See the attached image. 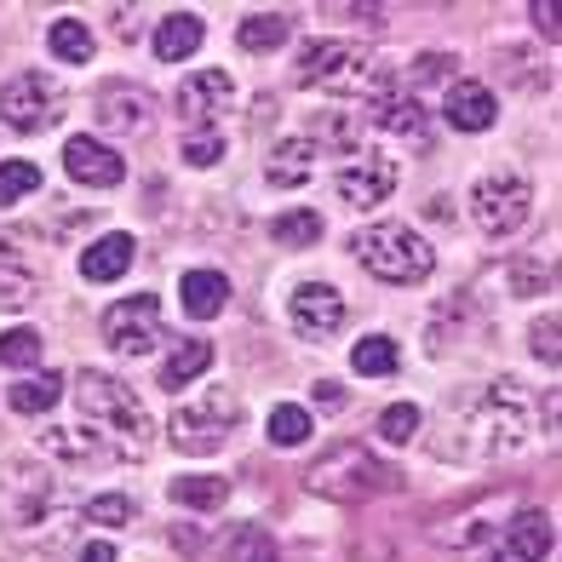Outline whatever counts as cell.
Returning a JSON list of instances; mask_svg holds the SVG:
<instances>
[{"label":"cell","mask_w":562,"mask_h":562,"mask_svg":"<svg viewBox=\"0 0 562 562\" xmlns=\"http://www.w3.org/2000/svg\"><path fill=\"white\" fill-rule=\"evenodd\" d=\"M311 430H316V419L304 414V407H293V402L270 407V442L276 448H304V442H311Z\"/></svg>","instance_id":"29"},{"label":"cell","mask_w":562,"mask_h":562,"mask_svg":"<svg viewBox=\"0 0 562 562\" xmlns=\"http://www.w3.org/2000/svg\"><path fill=\"white\" fill-rule=\"evenodd\" d=\"M184 161H190V167H213V161H224V133H218V126H207V133H190V138H184Z\"/></svg>","instance_id":"36"},{"label":"cell","mask_w":562,"mask_h":562,"mask_svg":"<svg viewBox=\"0 0 562 562\" xmlns=\"http://www.w3.org/2000/svg\"><path fill=\"white\" fill-rule=\"evenodd\" d=\"M316 156H322V149L311 138H288V144H276L265 178L276 190H299V184H311V178H316Z\"/></svg>","instance_id":"17"},{"label":"cell","mask_w":562,"mask_h":562,"mask_svg":"<svg viewBox=\"0 0 562 562\" xmlns=\"http://www.w3.org/2000/svg\"><path fill=\"white\" fill-rule=\"evenodd\" d=\"M488 562H505V557H488Z\"/></svg>","instance_id":"45"},{"label":"cell","mask_w":562,"mask_h":562,"mask_svg":"<svg viewBox=\"0 0 562 562\" xmlns=\"http://www.w3.org/2000/svg\"><path fill=\"white\" fill-rule=\"evenodd\" d=\"M35 293H41L35 270H7V265H0V304H7V311H23Z\"/></svg>","instance_id":"34"},{"label":"cell","mask_w":562,"mask_h":562,"mask_svg":"<svg viewBox=\"0 0 562 562\" xmlns=\"http://www.w3.org/2000/svg\"><path fill=\"white\" fill-rule=\"evenodd\" d=\"M98 126H110V133H144L149 126V92L144 87H104L98 92Z\"/></svg>","instance_id":"16"},{"label":"cell","mask_w":562,"mask_h":562,"mask_svg":"<svg viewBox=\"0 0 562 562\" xmlns=\"http://www.w3.org/2000/svg\"><path fill=\"white\" fill-rule=\"evenodd\" d=\"M379 437H385L391 448L414 442V437H419V407H414V402H396V407H385V414H379Z\"/></svg>","instance_id":"33"},{"label":"cell","mask_w":562,"mask_h":562,"mask_svg":"<svg viewBox=\"0 0 562 562\" xmlns=\"http://www.w3.org/2000/svg\"><path fill=\"white\" fill-rule=\"evenodd\" d=\"M75 402H81V425L98 437L110 459H144L156 448V419L149 407L133 396V385H121L115 373H98L87 368L75 379Z\"/></svg>","instance_id":"1"},{"label":"cell","mask_w":562,"mask_h":562,"mask_svg":"<svg viewBox=\"0 0 562 562\" xmlns=\"http://www.w3.org/2000/svg\"><path fill=\"white\" fill-rule=\"evenodd\" d=\"M178 293H184V311L195 322H213L229 304V281H224V270H190L184 281H178Z\"/></svg>","instance_id":"21"},{"label":"cell","mask_w":562,"mask_h":562,"mask_svg":"<svg viewBox=\"0 0 562 562\" xmlns=\"http://www.w3.org/2000/svg\"><path fill=\"white\" fill-rule=\"evenodd\" d=\"M288 35H293L288 12H252V18H241V30H236V41L247 46V53H276Z\"/></svg>","instance_id":"25"},{"label":"cell","mask_w":562,"mask_h":562,"mask_svg":"<svg viewBox=\"0 0 562 562\" xmlns=\"http://www.w3.org/2000/svg\"><path fill=\"white\" fill-rule=\"evenodd\" d=\"M201 18L195 12H167L161 18V30H156V58L161 64H184V58H195V46H201Z\"/></svg>","instance_id":"22"},{"label":"cell","mask_w":562,"mask_h":562,"mask_svg":"<svg viewBox=\"0 0 562 562\" xmlns=\"http://www.w3.org/2000/svg\"><path fill=\"white\" fill-rule=\"evenodd\" d=\"M172 505H190V510H218L229 499V476H172L167 482Z\"/></svg>","instance_id":"24"},{"label":"cell","mask_w":562,"mask_h":562,"mask_svg":"<svg viewBox=\"0 0 562 562\" xmlns=\"http://www.w3.org/2000/svg\"><path fill=\"white\" fill-rule=\"evenodd\" d=\"M75 562H115V546L110 540H92V546H81V557Z\"/></svg>","instance_id":"43"},{"label":"cell","mask_w":562,"mask_h":562,"mask_svg":"<svg viewBox=\"0 0 562 562\" xmlns=\"http://www.w3.org/2000/svg\"><path fill=\"white\" fill-rule=\"evenodd\" d=\"M41 334L35 327H12V334H0V368H35L41 362Z\"/></svg>","instance_id":"31"},{"label":"cell","mask_w":562,"mask_h":562,"mask_svg":"<svg viewBox=\"0 0 562 562\" xmlns=\"http://www.w3.org/2000/svg\"><path fill=\"white\" fill-rule=\"evenodd\" d=\"M133 499H126V494H98L92 505H87V522H104V528H126V522H133Z\"/></svg>","instance_id":"35"},{"label":"cell","mask_w":562,"mask_h":562,"mask_svg":"<svg viewBox=\"0 0 562 562\" xmlns=\"http://www.w3.org/2000/svg\"><path fill=\"white\" fill-rule=\"evenodd\" d=\"M316 402H322V407H345V385H334V379H316Z\"/></svg>","instance_id":"42"},{"label":"cell","mask_w":562,"mask_h":562,"mask_svg":"<svg viewBox=\"0 0 562 562\" xmlns=\"http://www.w3.org/2000/svg\"><path fill=\"white\" fill-rule=\"evenodd\" d=\"M551 546H557V528H551L546 510H517V517H510V557L517 562H546Z\"/></svg>","instance_id":"19"},{"label":"cell","mask_w":562,"mask_h":562,"mask_svg":"<svg viewBox=\"0 0 562 562\" xmlns=\"http://www.w3.org/2000/svg\"><path fill=\"white\" fill-rule=\"evenodd\" d=\"M528 339H533V356H540L546 368H557V356H562V350H557V311H546L540 322H533Z\"/></svg>","instance_id":"37"},{"label":"cell","mask_w":562,"mask_h":562,"mask_svg":"<svg viewBox=\"0 0 562 562\" xmlns=\"http://www.w3.org/2000/svg\"><path fill=\"white\" fill-rule=\"evenodd\" d=\"M41 190V167L35 161H0V207H12V201L35 195Z\"/></svg>","instance_id":"32"},{"label":"cell","mask_w":562,"mask_h":562,"mask_svg":"<svg viewBox=\"0 0 562 562\" xmlns=\"http://www.w3.org/2000/svg\"><path fill=\"white\" fill-rule=\"evenodd\" d=\"M288 316L304 339H334L345 327V299H339V288H327V281H304L288 299Z\"/></svg>","instance_id":"12"},{"label":"cell","mask_w":562,"mask_h":562,"mask_svg":"<svg viewBox=\"0 0 562 562\" xmlns=\"http://www.w3.org/2000/svg\"><path fill=\"white\" fill-rule=\"evenodd\" d=\"M471 213L488 236H517L533 213V190L517 167H494L471 184Z\"/></svg>","instance_id":"6"},{"label":"cell","mask_w":562,"mask_h":562,"mask_svg":"<svg viewBox=\"0 0 562 562\" xmlns=\"http://www.w3.org/2000/svg\"><path fill=\"white\" fill-rule=\"evenodd\" d=\"M213 368V345L207 339H184L172 356H167V368H161V385L167 391H178V385H195L201 373Z\"/></svg>","instance_id":"23"},{"label":"cell","mask_w":562,"mask_h":562,"mask_svg":"<svg viewBox=\"0 0 562 562\" xmlns=\"http://www.w3.org/2000/svg\"><path fill=\"white\" fill-rule=\"evenodd\" d=\"M58 396H64V373H35V379H18V385H12V407H18V414H46V407H58Z\"/></svg>","instance_id":"26"},{"label":"cell","mask_w":562,"mask_h":562,"mask_svg":"<svg viewBox=\"0 0 562 562\" xmlns=\"http://www.w3.org/2000/svg\"><path fill=\"white\" fill-rule=\"evenodd\" d=\"M322 144L350 149V144H356V126H350L345 115H322V121H316V149H322Z\"/></svg>","instance_id":"38"},{"label":"cell","mask_w":562,"mask_h":562,"mask_svg":"<svg viewBox=\"0 0 562 562\" xmlns=\"http://www.w3.org/2000/svg\"><path fill=\"white\" fill-rule=\"evenodd\" d=\"M64 172L75 178V184H87V190H115L121 178H126V161L115 156L110 144H98V138H69L64 144Z\"/></svg>","instance_id":"14"},{"label":"cell","mask_w":562,"mask_h":562,"mask_svg":"<svg viewBox=\"0 0 562 562\" xmlns=\"http://www.w3.org/2000/svg\"><path fill=\"white\" fill-rule=\"evenodd\" d=\"M396 362H402V356H396V345H391V339H362V345L350 350V368H356V373H368V379L396 373Z\"/></svg>","instance_id":"30"},{"label":"cell","mask_w":562,"mask_h":562,"mask_svg":"<svg viewBox=\"0 0 562 562\" xmlns=\"http://www.w3.org/2000/svg\"><path fill=\"white\" fill-rule=\"evenodd\" d=\"M368 110H373V121L385 126L391 138H407L414 149H430V115L419 110V98H414V92H402V87H396V75H391V69H385V81L373 87Z\"/></svg>","instance_id":"10"},{"label":"cell","mask_w":562,"mask_h":562,"mask_svg":"<svg viewBox=\"0 0 562 562\" xmlns=\"http://www.w3.org/2000/svg\"><path fill=\"white\" fill-rule=\"evenodd\" d=\"M499 115L494 92L482 81H448V98H442V121L453 126V133H488Z\"/></svg>","instance_id":"15"},{"label":"cell","mask_w":562,"mask_h":562,"mask_svg":"<svg viewBox=\"0 0 562 562\" xmlns=\"http://www.w3.org/2000/svg\"><path fill=\"white\" fill-rule=\"evenodd\" d=\"M546 281H551V276H546L540 265H517V270H510V288H517V299H533Z\"/></svg>","instance_id":"39"},{"label":"cell","mask_w":562,"mask_h":562,"mask_svg":"<svg viewBox=\"0 0 562 562\" xmlns=\"http://www.w3.org/2000/svg\"><path fill=\"white\" fill-rule=\"evenodd\" d=\"M229 98H236V81H229L224 69H195V75H184L178 81V121L184 126H195V133H207V126L229 110Z\"/></svg>","instance_id":"11"},{"label":"cell","mask_w":562,"mask_h":562,"mask_svg":"<svg viewBox=\"0 0 562 562\" xmlns=\"http://www.w3.org/2000/svg\"><path fill=\"white\" fill-rule=\"evenodd\" d=\"M528 12H533V23H540V35H546V41H557V7H551V0H533Z\"/></svg>","instance_id":"41"},{"label":"cell","mask_w":562,"mask_h":562,"mask_svg":"<svg viewBox=\"0 0 562 562\" xmlns=\"http://www.w3.org/2000/svg\"><path fill=\"white\" fill-rule=\"evenodd\" d=\"M104 339L121 356H149L161 345V299L156 293H133L104 311Z\"/></svg>","instance_id":"9"},{"label":"cell","mask_w":562,"mask_h":562,"mask_svg":"<svg viewBox=\"0 0 562 562\" xmlns=\"http://www.w3.org/2000/svg\"><path fill=\"white\" fill-rule=\"evenodd\" d=\"M270 236H276L281 247H316V241H322V213H311V207L276 213V218H270Z\"/></svg>","instance_id":"28"},{"label":"cell","mask_w":562,"mask_h":562,"mask_svg":"<svg viewBox=\"0 0 562 562\" xmlns=\"http://www.w3.org/2000/svg\"><path fill=\"white\" fill-rule=\"evenodd\" d=\"M350 247H356V259H362L379 281H391V288L425 281L430 270H437L430 241L419 236V229H407V224H368V229H356Z\"/></svg>","instance_id":"4"},{"label":"cell","mask_w":562,"mask_h":562,"mask_svg":"<svg viewBox=\"0 0 562 562\" xmlns=\"http://www.w3.org/2000/svg\"><path fill=\"white\" fill-rule=\"evenodd\" d=\"M46 46H53L58 64H87L92 58V30L81 18H58L53 30H46Z\"/></svg>","instance_id":"27"},{"label":"cell","mask_w":562,"mask_h":562,"mask_svg":"<svg viewBox=\"0 0 562 562\" xmlns=\"http://www.w3.org/2000/svg\"><path fill=\"white\" fill-rule=\"evenodd\" d=\"M528 437H533V396L522 391V379H494L465 402L459 442H448V453L459 448L465 459H499V453H517Z\"/></svg>","instance_id":"2"},{"label":"cell","mask_w":562,"mask_h":562,"mask_svg":"<svg viewBox=\"0 0 562 562\" xmlns=\"http://www.w3.org/2000/svg\"><path fill=\"white\" fill-rule=\"evenodd\" d=\"M58 115H64V87L53 75L23 69L0 87V121H7L12 133H46V126H58Z\"/></svg>","instance_id":"8"},{"label":"cell","mask_w":562,"mask_h":562,"mask_svg":"<svg viewBox=\"0 0 562 562\" xmlns=\"http://www.w3.org/2000/svg\"><path fill=\"white\" fill-rule=\"evenodd\" d=\"M110 18H115V35L121 41H138V18L133 12H110Z\"/></svg>","instance_id":"44"},{"label":"cell","mask_w":562,"mask_h":562,"mask_svg":"<svg viewBox=\"0 0 562 562\" xmlns=\"http://www.w3.org/2000/svg\"><path fill=\"white\" fill-rule=\"evenodd\" d=\"M339 201L345 207H356V213H368V207H379V201H391V190H396V161H385V156H362V161H350L339 178Z\"/></svg>","instance_id":"13"},{"label":"cell","mask_w":562,"mask_h":562,"mask_svg":"<svg viewBox=\"0 0 562 562\" xmlns=\"http://www.w3.org/2000/svg\"><path fill=\"white\" fill-rule=\"evenodd\" d=\"M304 488L322 494V499H339V505H362L373 494L396 488V471L379 465V459L362 442H339L334 453H322L311 471H304Z\"/></svg>","instance_id":"3"},{"label":"cell","mask_w":562,"mask_h":562,"mask_svg":"<svg viewBox=\"0 0 562 562\" xmlns=\"http://www.w3.org/2000/svg\"><path fill=\"white\" fill-rule=\"evenodd\" d=\"M299 87L316 92H373L379 87V64L362 53L356 41H311L299 53Z\"/></svg>","instance_id":"5"},{"label":"cell","mask_w":562,"mask_h":562,"mask_svg":"<svg viewBox=\"0 0 562 562\" xmlns=\"http://www.w3.org/2000/svg\"><path fill=\"white\" fill-rule=\"evenodd\" d=\"M448 64H459V58H448V53H425V58L414 64V81H442Z\"/></svg>","instance_id":"40"},{"label":"cell","mask_w":562,"mask_h":562,"mask_svg":"<svg viewBox=\"0 0 562 562\" xmlns=\"http://www.w3.org/2000/svg\"><path fill=\"white\" fill-rule=\"evenodd\" d=\"M41 453L64 459V465H92V459H110L87 425H46L41 430Z\"/></svg>","instance_id":"20"},{"label":"cell","mask_w":562,"mask_h":562,"mask_svg":"<svg viewBox=\"0 0 562 562\" xmlns=\"http://www.w3.org/2000/svg\"><path fill=\"white\" fill-rule=\"evenodd\" d=\"M236 419H241V402L229 396L224 385H213L201 402L178 407L172 425H167V437H172V448H178V453H218V448H224V437L236 430Z\"/></svg>","instance_id":"7"},{"label":"cell","mask_w":562,"mask_h":562,"mask_svg":"<svg viewBox=\"0 0 562 562\" xmlns=\"http://www.w3.org/2000/svg\"><path fill=\"white\" fill-rule=\"evenodd\" d=\"M133 252H138V241L121 236V229H115V236H98V241L81 252V276H87V281H115V276L133 270Z\"/></svg>","instance_id":"18"}]
</instances>
